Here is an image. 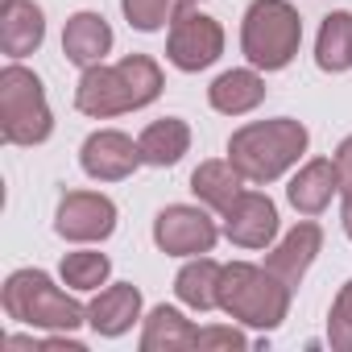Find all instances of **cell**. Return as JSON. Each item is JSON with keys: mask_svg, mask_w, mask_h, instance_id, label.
I'll return each instance as SVG.
<instances>
[{"mask_svg": "<svg viewBox=\"0 0 352 352\" xmlns=\"http://www.w3.org/2000/svg\"><path fill=\"white\" fill-rule=\"evenodd\" d=\"M162 96V67L149 54H129L116 67H83V79L75 87V108L83 116L108 120L133 108H145Z\"/></svg>", "mask_w": 352, "mask_h": 352, "instance_id": "obj_1", "label": "cell"}, {"mask_svg": "<svg viewBox=\"0 0 352 352\" xmlns=\"http://www.w3.org/2000/svg\"><path fill=\"white\" fill-rule=\"evenodd\" d=\"M307 153V129L290 116L253 120L232 133L228 162L245 174V183H274Z\"/></svg>", "mask_w": 352, "mask_h": 352, "instance_id": "obj_2", "label": "cell"}, {"mask_svg": "<svg viewBox=\"0 0 352 352\" xmlns=\"http://www.w3.org/2000/svg\"><path fill=\"white\" fill-rule=\"evenodd\" d=\"M220 311L232 315L236 323L274 331L290 311V286L282 278H274L265 265L232 261L220 274Z\"/></svg>", "mask_w": 352, "mask_h": 352, "instance_id": "obj_3", "label": "cell"}, {"mask_svg": "<svg viewBox=\"0 0 352 352\" xmlns=\"http://www.w3.org/2000/svg\"><path fill=\"white\" fill-rule=\"evenodd\" d=\"M5 311L9 319L25 323V327H46V331H75L79 323H87V307H79L75 298H67L42 270H17L5 282Z\"/></svg>", "mask_w": 352, "mask_h": 352, "instance_id": "obj_4", "label": "cell"}, {"mask_svg": "<svg viewBox=\"0 0 352 352\" xmlns=\"http://www.w3.org/2000/svg\"><path fill=\"white\" fill-rule=\"evenodd\" d=\"M302 21L286 0H253L245 25H241V50L257 71H282L298 54Z\"/></svg>", "mask_w": 352, "mask_h": 352, "instance_id": "obj_5", "label": "cell"}, {"mask_svg": "<svg viewBox=\"0 0 352 352\" xmlns=\"http://www.w3.org/2000/svg\"><path fill=\"white\" fill-rule=\"evenodd\" d=\"M54 129L42 79L21 63L0 71V137L9 145H42Z\"/></svg>", "mask_w": 352, "mask_h": 352, "instance_id": "obj_6", "label": "cell"}, {"mask_svg": "<svg viewBox=\"0 0 352 352\" xmlns=\"http://www.w3.org/2000/svg\"><path fill=\"white\" fill-rule=\"evenodd\" d=\"M224 54V30L216 17L199 13L195 5H183L170 21V38H166V58L179 71H204Z\"/></svg>", "mask_w": 352, "mask_h": 352, "instance_id": "obj_7", "label": "cell"}, {"mask_svg": "<svg viewBox=\"0 0 352 352\" xmlns=\"http://www.w3.org/2000/svg\"><path fill=\"white\" fill-rule=\"evenodd\" d=\"M220 228L216 220L204 212V208H187V204H174L166 212H157L153 220V241L162 253L170 257H199V253H212Z\"/></svg>", "mask_w": 352, "mask_h": 352, "instance_id": "obj_8", "label": "cell"}, {"mask_svg": "<svg viewBox=\"0 0 352 352\" xmlns=\"http://www.w3.org/2000/svg\"><path fill=\"white\" fill-rule=\"evenodd\" d=\"M79 166L96 183H120L141 166V145L129 133H120V129H100V133H91L83 141Z\"/></svg>", "mask_w": 352, "mask_h": 352, "instance_id": "obj_9", "label": "cell"}, {"mask_svg": "<svg viewBox=\"0 0 352 352\" xmlns=\"http://www.w3.org/2000/svg\"><path fill=\"white\" fill-rule=\"evenodd\" d=\"M54 228L58 236L67 241H108L112 228H116V204L108 195H96V191H71L63 195L58 204V216H54Z\"/></svg>", "mask_w": 352, "mask_h": 352, "instance_id": "obj_10", "label": "cell"}, {"mask_svg": "<svg viewBox=\"0 0 352 352\" xmlns=\"http://www.w3.org/2000/svg\"><path fill=\"white\" fill-rule=\"evenodd\" d=\"M224 236L241 249H270L278 236V208L270 195L241 191L236 204L224 212Z\"/></svg>", "mask_w": 352, "mask_h": 352, "instance_id": "obj_11", "label": "cell"}, {"mask_svg": "<svg viewBox=\"0 0 352 352\" xmlns=\"http://www.w3.org/2000/svg\"><path fill=\"white\" fill-rule=\"evenodd\" d=\"M319 249H323V228L311 224V220H302V224H294V228L270 249L265 270H270L274 278H282V282L294 290V286L302 282V274L311 270V261L319 257Z\"/></svg>", "mask_w": 352, "mask_h": 352, "instance_id": "obj_12", "label": "cell"}, {"mask_svg": "<svg viewBox=\"0 0 352 352\" xmlns=\"http://www.w3.org/2000/svg\"><path fill=\"white\" fill-rule=\"evenodd\" d=\"M137 319H141V290L133 282H116L100 290L87 307V323L96 336H124Z\"/></svg>", "mask_w": 352, "mask_h": 352, "instance_id": "obj_13", "label": "cell"}, {"mask_svg": "<svg viewBox=\"0 0 352 352\" xmlns=\"http://www.w3.org/2000/svg\"><path fill=\"white\" fill-rule=\"evenodd\" d=\"M42 38H46V17L34 0H5V9H0V46H5V54L17 63L34 54Z\"/></svg>", "mask_w": 352, "mask_h": 352, "instance_id": "obj_14", "label": "cell"}, {"mask_svg": "<svg viewBox=\"0 0 352 352\" xmlns=\"http://www.w3.org/2000/svg\"><path fill=\"white\" fill-rule=\"evenodd\" d=\"M331 195H340V174H336V162L331 157H311L286 187V199L294 204V212L302 216H319Z\"/></svg>", "mask_w": 352, "mask_h": 352, "instance_id": "obj_15", "label": "cell"}, {"mask_svg": "<svg viewBox=\"0 0 352 352\" xmlns=\"http://www.w3.org/2000/svg\"><path fill=\"white\" fill-rule=\"evenodd\" d=\"M112 50V25L100 13H75L63 30V54L75 67H96Z\"/></svg>", "mask_w": 352, "mask_h": 352, "instance_id": "obj_16", "label": "cell"}, {"mask_svg": "<svg viewBox=\"0 0 352 352\" xmlns=\"http://www.w3.org/2000/svg\"><path fill=\"white\" fill-rule=\"evenodd\" d=\"M191 191L199 195V204H208L212 212H228L236 204V195L245 191V174L232 166V162H199L195 174H191Z\"/></svg>", "mask_w": 352, "mask_h": 352, "instance_id": "obj_17", "label": "cell"}, {"mask_svg": "<svg viewBox=\"0 0 352 352\" xmlns=\"http://www.w3.org/2000/svg\"><path fill=\"white\" fill-rule=\"evenodd\" d=\"M137 145H141V162L145 166H174L191 149V129L179 116H162V120L141 129Z\"/></svg>", "mask_w": 352, "mask_h": 352, "instance_id": "obj_18", "label": "cell"}, {"mask_svg": "<svg viewBox=\"0 0 352 352\" xmlns=\"http://www.w3.org/2000/svg\"><path fill=\"white\" fill-rule=\"evenodd\" d=\"M195 323L174 311V307H153L149 319H145V331H141V352H183V348H195Z\"/></svg>", "mask_w": 352, "mask_h": 352, "instance_id": "obj_19", "label": "cell"}, {"mask_svg": "<svg viewBox=\"0 0 352 352\" xmlns=\"http://www.w3.org/2000/svg\"><path fill=\"white\" fill-rule=\"evenodd\" d=\"M208 100L216 112L224 116H245L253 112L261 100H265V79L257 71H224L212 87H208Z\"/></svg>", "mask_w": 352, "mask_h": 352, "instance_id": "obj_20", "label": "cell"}, {"mask_svg": "<svg viewBox=\"0 0 352 352\" xmlns=\"http://www.w3.org/2000/svg\"><path fill=\"white\" fill-rule=\"evenodd\" d=\"M220 274H224L220 261L195 257V261H187L179 270V278H174V294L195 311H212V307H220Z\"/></svg>", "mask_w": 352, "mask_h": 352, "instance_id": "obj_21", "label": "cell"}, {"mask_svg": "<svg viewBox=\"0 0 352 352\" xmlns=\"http://www.w3.org/2000/svg\"><path fill=\"white\" fill-rule=\"evenodd\" d=\"M315 63L319 71H348L352 67V13H327L319 25V42H315Z\"/></svg>", "mask_w": 352, "mask_h": 352, "instance_id": "obj_22", "label": "cell"}, {"mask_svg": "<svg viewBox=\"0 0 352 352\" xmlns=\"http://www.w3.org/2000/svg\"><path fill=\"white\" fill-rule=\"evenodd\" d=\"M108 274H112V261L104 253L83 249V253H67L63 257V282L71 290H100L108 282Z\"/></svg>", "mask_w": 352, "mask_h": 352, "instance_id": "obj_23", "label": "cell"}, {"mask_svg": "<svg viewBox=\"0 0 352 352\" xmlns=\"http://www.w3.org/2000/svg\"><path fill=\"white\" fill-rule=\"evenodd\" d=\"M183 5H187V0H120V9H124L129 25L141 30V34H153V30L170 25L174 13H179Z\"/></svg>", "mask_w": 352, "mask_h": 352, "instance_id": "obj_24", "label": "cell"}, {"mask_svg": "<svg viewBox=\"0 0 352 352\" xmlns=\"http://www.w3.org/2000/svg\"><path fill=\"white\" fill-rule=\"evenodd\" d=\"M327 340L340 352H352V282L336 294L331 315H327Z\"/></svg>", "mask_w": 352, "mask_h": 352, "instance_id": "obj_25", "label": "cell"}, {"mask_svg": "<svg viewBox=\"0 0 352 352\" xmlns=\"http://www.w3.org/2000/svg\"><path fill=\"white\" fill-rule=\"evenodd\" d=\"M195 348H249V340L236 327H199Z\"/></svg>", "mask_w": 352, "mask_h": 352, "instance_id": "obj_26", "label": "cell"}, {"mask_svg": "<svg viewBox=\"0 0 352 352\" xmlns=\"http://www.w3.org/2000/svg\"><path fill=\"white\" fill-rule=\"evenodd\" d=\"M336 174H340V195L344 191H352V137H344L340 141V149H336Z\"/></svg>", "mask_w": 352, "mask_h": 352, "instance_id": "obj_27", "label": "cell"}, {"mask_svg": "<svg viewBox=\"0 0 352 352\" xmlns=\"http://www.w3.org/2000/svg\"><path fill=\"white\" fill-rule=\"evenodd\" d=\"M340 224H344V232L352 236V191H344V208H340Z\"/></svg>", "mask_w": 352, "mask_h": 352, "instance_id": "obj_28", "label": "cell"}, {"mask_svg": "<svg viewBox=\"0 0 352 352\" xmlns=\"http://www.w3.org/2000/svg\"><path fill=\"white\" fill-rule=\"evenodd\" d=\"M187 5H195V0H187Z\"/></svg>", "mask_w": 352, "mask_h": 352, "instance_id": "obj_29", "label": "cell"}]
</instances>
